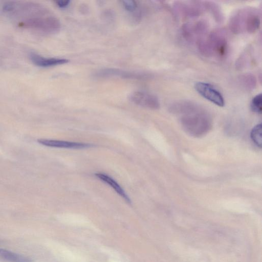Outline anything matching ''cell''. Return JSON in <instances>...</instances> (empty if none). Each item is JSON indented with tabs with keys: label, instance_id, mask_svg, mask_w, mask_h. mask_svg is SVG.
Listing matches in <instances>:
<instances>
[{
	"label": "cell",
	"instance_id": "cell-17",
	"mask_svg": "<svg viewBox=\"0 0 262 262\" xmlns=\"http://www.w3.org/2000/svg\"><path fill=\"white\" fill-rule=\"evenodd\" d=\"M252 111L260 114L262 112V96L259 93L255 96L251 100L250 104Z\"/></svg>",
	"mask_w": 262,
	"mask_h": 262
},
{
	"label": "cell",
	"instance_id": "cell-9",
	"mask_svg": "<svg viewBox=\"0 0 262 262\" xmlns=\"http://www.w3.org/2000/svg\"><path fill=\"white\" fill-rule=\"evenodd\" d=\"M129 99L134 104L151 110L160 107V102L155 95L143 91H135L130 94Z\"/></svg>",
	"mask_w": 262,
	"mask_h": 262
},
{
	"label": "cell",
	"instance_id": "cell-19",
	"mask_svg": "<svg viewBox=\"0 0 262 262\" xmlns=\"http://www.w3.org/2000/svg\"><path fill=\"white\" fill-rule=\"evenodd\" d=\"M70 1L68 0L66 1H57L55 2V3L56 5L59 7L61 8H66L67 6H68L70 3Z\"/></svg>",
	"mask_w": 262,
	"mask_h": 262
},
{
	"label": "cell",
	"instance_id": "cell-16",
	"mask_svg": "<svg viewBox=\"0 0 262 262\" xmlns=\"http://www.w3.org/2000/svg\"><path fill=\"white\" fill-rule=\"evenodd\" d=\"M262 128L261 124H257L252 129L250 134L251 138L254 144L261 147L262 145Z\"/></svg>",
	"mask_w": 262,
	"mask_h": 262
},
{
	"label": "cell",
	"instance_id": "cell-14",
	"mask_svg": "<svg viewBox=\"0 0 262 262\" xmlns=\"http://www.w3.org/2000/svg\"><path fill=\"white\" fill-rule=\"evenodd\" d=\"M203 3L205 10L210 12L216 22L222 23L223 21L224 15L218 5L210 1H205Z\"/></svg>",
	"mask_w": 262,
	"mask_h": 262
},
{
	"label": "cell",
	"instance_id": "cell-7",
	"mask_svg": "<svg viewBox=\"0 0 262 262\" xmlns=\"http://www.w3.org/2000/svg\"><path fill=\"white\" fill-rule=\"evenodd\" d=\"M195 91L203 97L222 107L225 104V100L222 94L213 85L205 82H197L194 85Z\"/></svg>",
	"mask_w": 262,
	"mask_h": 262
},
{
	"label": "cell",
	"instance_id": "cell-3",
	"mask_svg": "<svg viewBox=\"0 0 262 262\" xmlns=\"http://www.w3.org/2000/svg\"><path fill=\"white\" fill-rule=\"evenodd\" d=\"M18 25L47 34L55 33L61 27L59 20L44 7L36 14L23 19Z\"/></svg>",
	"mask_w": 262,
	"mask_h": 262
},
{
	"label": "cell",
	"instance_id": "cell-2",
	"mask_svg": "<svg viewBox=\"0 0 262 262\" xmlns=\"http://www.w3.org/2000/svg\"><path fill=\"white\" fill-rule=\"evenodd\" d=\"M260 25V17L258 11L251 8L237 10L229 20V27L235 34L247 32L253 33Z\"/></svg>",
	"mask_w": 262,
	"mask_h": 262
},
{
	"label": "cell",
	"instance_id": "cell-8",
	"mask_svg": "<svg viewBox=\"0 0 262 262\" xmlns=\"http://www.w3.org/2000/svg\"><path fill=\"white\" fill-rule=\"evenodd\" d=\"M174 9L183 17L193 18L200 15L205 10L203 2H177Z\"/></svg>",
	"mask_w": 262,
	"mask_h": 262
},
{
	"label": "cell",
	"instance_id": "cell-4",
	"mask_svg": "<svg viewBox=\"0 0 262 262\" xmlns=\"http://www.w3.org/2000/svg\"><path fill=\"white\" fill-rule=\"evenodd\" d=\"M196 44L201 54L207 57L222 58L227 53V39L224 32L221 30L207 34Z\"/></svg>",
	"mask_w": 262,
	"mask_h": 262
},
{
	"label": "cell",
	"instance_id": "cell-12",
	"mask_svg": "<svg viewBox=\"0 0 262 262\" xmlns=\"http://www.w3.org/2000/svg\"><path fill=\"white\" fill-rule=\"evenodd\" d=\"M95 176L99 180L109 185L114 190L121 196L127 203L130 204L131 201L120 185L112 177L105 173H97Z\"/></svg>",
	"mask_w": 262,
	"mask_h": 262
},
{
	"label": "cell",
	"instance_id": "cell-18",
	"mask_svg": "<svg viewBox=\"0 0 262 262\" xmlns=\"http://www.w3.org/2000/svg\"><path fill=\"white\" fill-rule=\"evenodd\" d=\"M122 3L124 8L129 12L135 11L138 7L137 2L133 0H124Z\"/></svg>",
	"mask_w": 262,
	"mask_h": 262
},
{
	"label": "cell",
	"instance_id": "cell-13",
	"mask_svg": "<svg viewBox=\"0 0 262 262\" xmlns=\"http://www.w3.org/2000/svg\"><path fill=\"white\" fill-rule=\"evenodd\" d=\"M0 261L3 262H33V260L29 257L4 249H0Z\"/></svg>",
	"mask_w": 262,
	"mask_h": 262
},
{
	"label": "cell",
	"instance_id": "cell-5",
	"mask_svg": "<svg viewBox=\"0 0 262 262\" xmlns=\"http://www.w3.org/2000/svg\"><path fill=\"white\" fill-rule=\"evenodd\" d=\"M208 26L204 20L184 24L182 27L183 37L190 42L197 43L207 34Z\"/></svg>",
	"mask_w": 262,
	"mask_h": 262
},
{
	"label": "cell",
	"instance_id": "cell-10",
	"mask_svg": "<svg viewBox=\"0 0 262 262\" xmlns=\"http://www.w3.org/2000/svg\"><path fill=\"white\" fill-rule=\"evenodd\" d=\"M37 142L46 146L70 149H83L93 146V145L88 143L45 139H38Z\"/></svg>",
	"mask_w": 262,
	"mask_h": 262
},
{
	"label": "cell",
	"instance_id": "cell-15",
	"mask_svg": "<svg viewBox=\"0 0 262 262\" xmlns=\"http://www.w3.org/2000/svg\"><path fill=\"white\" fill-rule=\"evenodd\" d=\"M239 81L242 86L248 90H252L256 85V77L251 74H245L239 77Z\"/></svg>",
	"mask_w": 262,
	"mask_h": 262
},
{
	"label": "cell",
	"instance_id": "cell-6",
	"mask_svg": "<svg viewBox=\"0 0 262 262\" xmlns=\"http://www.w3.org/2000/svg\"><path fill=\"white\" fill-rule=\"evenodd\" d=\"M94 76L97 78L119 77L136 80L146 79L150 77V75L145 73L110 68L101 69L96 71L94 73Z\"/></svg>",
	"mask_w": 262,
	"mask_h": 262
},
{
	"label": "cell",
	"instance_id": "cell-11",
	"mask_svg": "<svg viewBox=\"0 0 262 262\" xmlns=\"http://www.w3.org/2000/svg\"><path fill=\"white\" fill-rule=\"evenodd\" d=\"M30 58L35 65L45 68L61 65L69 62V60L65 58H47L36 54H31Z\"/></svg>",
	"mask_w": 262,
	"mask_h": 262
},
{
	"label": "cell",
	"instance_id": "cell-1",
	"mask_svg": "<svg viewBox=\"0 0 262 262\" xmlns=\"http://www.w3.org/2000/svg\"><path fill=\"white\" fill-rule=\"evenodd\" d=\"M170 110L180 116L183 128L192 137H202L211 128L212 121L208 113L193 102L179 101L171 104Z\"/></svg>",
	"mask_w": 262,
	"mask_h": 262
}]
</instances>
